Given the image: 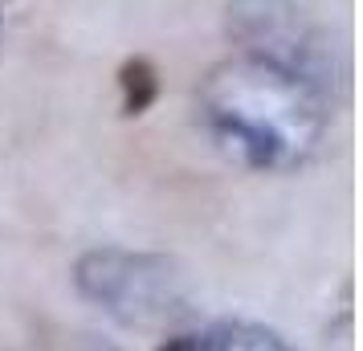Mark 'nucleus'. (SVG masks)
<instances>
[{"mask_svg": "<svg viewBox=\"0 0 363 351\" xmlns=\"http://www.w3.org/2000/svg\"><path fill=\"white\" fill-rule=\"evenodd\" d=\"M200 118L233 164L253 172H290L306 164L327 135L318 86L269 57H229L204 78Z\"/></svg>", "mask_w": 363, "mask_h": 351, "instance_id": "f257e3e1", "label": "nucleus"}, {"mask_svg": "<svg viewBox=\"0 0 363 351\" xmlns=\"http://www.w3.org/2000/svg\"><path fill=\"white\" fill-rule=\"evenodd\" d=\"M123 86H127V111H131V115H139V111L151 102V94H155V78H151V69L143 66V62L127 66Z\"/></svg>", "mask_w": 363, "mask_h": 351, "instance_id": "20e7f679", "label": "nucleus"}, {"mask_svg": "<svg viewBox=\"0 0 363 351\" xmlns=\"http://www.w3.org/2000/svg\"><path fill=\"white\" fill-rule=\"evenodd\" d=\"M74 286L127 327H167L192 311L184 269L160 253L90 250L74 266Z\"/></svg>", "mask_w": 363, "mask_h": 351, "instance_id": "f03ea898", "label": "nucleus"}, {"mask_svg": "<svg viewBox=\"0 0 363 351\" xmlns=\"http://www.w3.org/2000/svg\"><path fill=\"white\" fill-rule=\"evenodd\" d=\"M160 351H294L278 331L257 327V323H220L200 335L167 339Z\"/></svg>", "mask_w": 363, "mask_h": 351, "instance_id": "7ed1b4c3", "label": "nucleus"}]
</instances>
